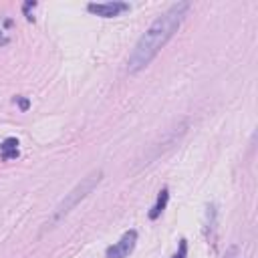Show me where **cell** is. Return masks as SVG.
Here are the masks:
<instances>
[{
	"label": "cell",
	"mask_w": 258,
	"mask_h": 258,
	"mask_svg": "<svg viewBox=\"0 0 258 258\" xmlns=\"http://www.w3.org/2000/svg\"><path fill=\"white\" fill-rule=\"evenodd\" d=\"M187 10H189V2H175L161 16H157L153 20V24L141 34V38L137 40L135 48L131 50V54L127 58V71L131 75L143 71L157 56V52L177 32V28L183 22Z\"/></svg>",
	"instance_id": "6da1fadb"
},
{
	"label": "cell",
	"mask_w": 258,
	"mask_h": 258,
	"mask_svg": "<svg viewBox=\"0 0 258 258\" xmlns=\"http://www.w3.org/2000/svg\"><path fill=\"white\" fill-rule=\"evenodd\" d=\"M103 179V171L101 169H93L89 175H85L69 194H64V198L58 202V206L54 208V212H52V218L48 220V224H46V228H52L54 224H58L62 218H67L97 185H99V181Z\"/></svg>",
	"instance_id": "7a4b0ae2"
},
{
	"label": "cell",
	"mask_w": 258,
	"mask_h": 258,
	"mask_svg": "<svg viewBox=\"0 0 258 258\" xmlns=\"http://www.w3.org/2000/svg\"><path fill=\"white\" fill-rule=\"evenodd\" d=\"M135 242H137V232H135V230L125 232V234L119 238V242H115L113 246L107 248V258H127V256L133 252Z\"/></svg>",
	"instance_id": "3957f363"
},
{
	"label": "cell",
	"mask_w": 258,
	"mask_h": 258,
	"mask_svg": "<svg viewBox=\"0 0 258 258\" xmlns=\"http://www.w3.org/2000/svg\"><path fill=\"white\" fill-rule=\"evenodd\" d=\"M87 10L97 14V16H103V18H113V16H119L121 12L129 10V4L127 2H119V0H113V2H91L87 6Z\"/></svg>",
	"instance_id": "277c9868"
},
{
	"label": "cell",
	"mask_w": 258,
	"mask_h": 258,
	"mask_svg": "<svg viewBox=\"0 0 258 258\" xmlns=\"http://www.w3.org/2000/svg\"><path fill=\"white\" fill-rule=\"evenodd\" d=\"M0 155L4 159H16L18 157V139L8 137L0 143Z\"/></svg>",
	"instance_id": "5b68a950"
},
{
	"label": "cell",
	"mask_w": 258,
	"mask_h": 258,
	"mask_svg": "<svg viewBox=\"0 0 258 258\" xmlns=\"http://www.w3.org/2000/svg\"><path fill=\"white\" fill-rule=\"evenodd\" d=\"M167 200H169V191L163 187L159 194H157V202L153 204V208H151V212H149V218L151 220H155V218H159V214L165 210V206H167Z\"/></svg>",
	"instance_id": "8992f818"
},
{
	"label": "cell",
	"mask_w": 258,
	"mask_h": 258,
	"mask_svg": "<svg viewBox=\"0 0 258 258\" xmlns=\"http://www.w3.org/2000/svg\"><path fill=\"white\" fill-rule=\"evenodd\" d=\"M185 256H187V242L179 240V252H175L173 258H185Z\"/></svg>",
	"instance_id": "52a82bcc"
},
{
	"label": "cell",
	"mask_w": 258,
	"mask_h": 258,
	"mask_svg": "<svg viewBox=\"0 0 258 258\" xmlns=\"http://www.w3.org/2000/svg\"><path fill=\"white\" fill-rule=\"evenodd\" d=\"M234 256H238V248L236 246H230L228 252H226V258H234Z\"/></svg>",
	"instance_id": "ba28073f"
},
{
	"label": "cell",
	"mask_w": 258,
	"mask_h": 258,
	"mask_svg": "<svg viewBox=\"0 0 258 258\" xmlns=\"http://www.w3.org/2000/svg\"><path fill=\"white\" fill-rule=\"evenodd\" d=\"M16 101L20 103V109H22V111H26V109H28V101H26V99H22V97H16Z\"/></svg>",
	"instance_id": "9c48e42d"
},
{
	"label": "cell",
	"mask_w": 258,
	"mask_h": 258,
	"mask_svg": "<svg viewBox=\"0 0 258 258\" xmlns=\"http://www.w3.org/2000/svg\"><path fill=\"white\" fill-rule=\"evenodd\" d=\"M234 258H238V256H234Z\"/></svg>",
	"instance_id": "30bf717a"
}]
</instances>
